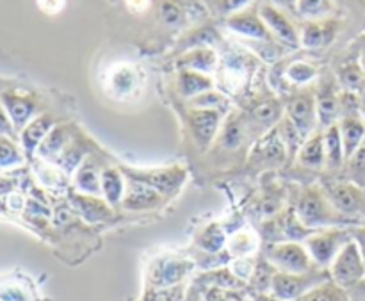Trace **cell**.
<instances>
[{"mask_svg":"<svg viewBox=\"0 0 365 301\" xmlns=\"http://www.w3.org/2000/svg\"><path fill=\"white\" fill-rule=\"evenodd\" d=\"M175 2L182 7L187 21H195L207 16V6L202 0H175Z\"/></svg>","mask_w":365,"mask_h":301,"instance_id":"obj_47","label":"cell"},{"mask_svg":"<svg viewBox=\"0 0 365 301\" xmlns=\"http://www.w3.org/2000/svg\"><path fill=\"white\" fill-rule=\"evenodd\" d=\"M0 301H31V298L18 285H6L0 287Z\"/></svg>","mask_w":365,"mask_h":301,"instance_id":"obj_51","label":"cell"},{"mask_svg":"<svg viewBox=\"0 0 365 301\" xmlns=\"http://www.w3.org/2000/svg\"><path fill=\"white\" fill-rule=\"evenodd\" d=\"M209 89H214L212 75H205L191 70H178L177 91L182 98L189 102L191 98L209 91Z\"/></svg>","mask_w":365,"mask_h":301,"instance_id":"obj_22","label":"cell"},{"mask_svg":"<svg viewBox=\"0 0 365 301\" xmlns=\"http://www.w3.org/2000/svg\"><path fill=\"white\" fill-rule=\"evenodd\" d=\"M339 84L344 91H351L360 95L365 89V73L362 64L359 63H346L339 70Z\"/></svg>","mask_w":365,"mask_h":301,"instance_id":"obj_33","label":"cell"},{"mask_svg":"<svg viewBox=\"0 0 365 301\" xmlns=\"http://www.w3.org/2000/svg\"><path fill=\"white\" fill-rule=\"evenodd\" d=\"M228 230L220 223H209L196 234V248L202 253L217 255L227 250Z\"/></svg>","mask_w":365,"mask_h":301,"instance_id":"obj_23","label":"cell"},{"mask_svg":"<svg viewBox=\"0 0 365 301\" xmlns=\"http://www.w3.org/2000/svg\"><path fill=\"white\" fill-rule=\"evenodd\" d=\"M353 239L351 228L344 227H334L324 228V230H317L310 235L305 241V248L309 250L310 257H312L314 264L321 270H328L335 257L339 255L346 243Z\"/></svg>","mask_w":365,"mask_h":301,"instance_id":"obj_4","label":"cell"},{"mask_svg":"<svg viewBox=\"0 0 365 301\" xmlns=\"http://www.w3.org/2000/svg\"><path fill=\"white\" fill-rule=\"evenodd\" d=\"M75 214L77 213H75L71 207H61V209L53 214V221H56L59 227H64V225H68L71 220H73Z\"/></svg>","mask_w":365,"mask_h":301,"instance_id":"obj_52","label":"cell"},{"mask_svg":"<svg viewBox=\"0 0 365 301\" xmlns=\"http://www.w3.org/2000/svg\"><path fill=\"white\" fill-rule=\"evenodd\" d=\"M227 27L230 29L232 32H235L241 38H246L248 41H255V43H271L277 41V39L271 36L269 29L266 27L264 20L260 18L259 9H242L239 13L232 14L225 20Z\"/></svg>","mask_w":365,"mask_h":301,"instance_id":"obj_12","label":"cell"},{"mask_svg":"<svg viewBox=\"0 0 365 301\" xmlns=\"http://www.w3.org/2000/svg\"><path fill=\"white\" fill-rule=\"evenodd\" d=\"M317 123L327 131L331 125H337L341 120V106H339V93L331 82H324L316 91Z\"/></svg>","mask_w":365,"mask_h":301,"instance_id":"obj_17","label":"cell"},{"mask_svg":"<svg viewBox=\"0 0 365 301\" xmlns=\"http://www.w3.org/2000/svg\"><path fill=\"white\" fill-rule=\"evenodd\" d=\"M7 107H9L11 118H13L14 123H16L18 127H24V125L27 123L29 118H31L32 111H34L32 103L24 98H11L9 102H7Z\"/></svg>","mask_w":365,"mask_h":301,"instance_id":"obj_45","label":"cell"},{"mask_svg":"<svg viewBox=\"0 0 365 301\" xmlns=\"http://www.w3.org/2000/svg\"><path fill=\"white\" fill-rule=\"evenodd\" d=\"M21 160L16 146L7 141H0V166H13Z\"/></svg>","mask_w":365,"mask_h":301,"instance_id":"obj_50","label":"cell"},{"mask_svg":"<svg viewBox=\"0 0 365 301\" xmlns=\"http://www.w3.org/2000/svg\"><path fill=\"white\" fill-rule=\"evenodd\" d=\"M189 107H192V109L221 111V113L227 114L228 107H230V100L225 93L217 91V89H209V91L189 100Z\"/></svg>","mask_w":365,"mask_h":301,"instance_id":"obj_36","label":"cell"},{"mask_svg":"<svg viewBox=\"0 0 365 301\" xmlns=\"http://www.w3.org/2000/svg\"><path fill=\"white\" fill-rule=\"evenodd\" d=\"M100 182H102V198L109 205H121L127 189V177L118 168H106L100 173Z\"/></svg>","mask_w":365,"mask_h":301,"instance_id":"obj_25","label":"cell"},{"mask_svg":"<svg viewBox=\"0 0 365 301\" xmlns=\"http://www.w3.org/2000/svg\"><path fill=\"white\" fill-rule=\"evenodd\" d=\"M242 139H245V125H242L241 118L230 116L227 123L223 125V131L220 136V145L227 150H235L241 146Z\"/></svg>","mask_w":365,"mask_h":301,"instance_id":"obj_39","label":"cell"},{"mask_svg":"<svg viewBox=\"0 0 365 301\" xmlns=\"http://www.w3.org/2000/svg\"><path fill=\"white\" fill-rule=\"evenodd\" d=\"M253 153H257V157L264 159L266 163H280V160H285V157H287V152H285V146L282 145L277 128L271 132V136H267V138L260 143L257 152Z\"/></svg>","mask_w":365,"mask_h":301,"instance_id":"obj_37","label":"cell"},{"mask_svg":"<svg viewBox=\"0 0 365 301\" xmlns=\"http://www.w3.org/2000/svg\"><path fill=\"white\" fill-rule=\"evenodd\" d=\"M255 63L257 61L250 53L242 52H228L223 59H220L217 71L225 91L237 93L245 88L255 70Z\"/></svg>","mask_w":365,"mask_h":301,"instance_id":"obj_8","label":"cell"},{"mask_svg":"<svg viewBox=\"0 0 365 301\" xmlns=\"http://www.w3.org/2000/svg\"><path fill=\"white\" fill-rule=\"evenodd\" d=\"M196 285L198 287H216L225 289V291H246L248 284L242 282L234 275L230 266H221L216 270L203 271L198 278H196Z\"/></svg>","mask_w":365,"mask_h":301,"instance_id":"obj_20","label":"cell"},{"mask_svg":"<svg viewBox=\"0 0 365 301\" xmlns=\"http://www.w3.org/2000/svg\"><path fill=\"white\" fill-rule=\"evenodd\" d=\"M84 160H86L84 146H82L78 141H70V145H68L66 148L63 150V153L56 159V164L59 170H63L64 173L70 175V173H75Z\"/></svg>","mask_w":365,"mask_h":301,"instance_id":"obj_35","label":"cell"},{"mask_svg":"<svg viewBox=\"0 0 365 301\" xmlns=\"http://www.w3.org/2000/svg\"><path fill=\"white\" fill-rule=\"evenodd\" d=\"M274 275H277V267H274L264 255L257 257L255 270H253L252 278H250L248 287L252 289L255 295H269L271 282H273Z\"/></svg>","mask_w":365,"mask_h":301,"instance_id":"obj_30","label":"cell"},{"mask_svg":"<svg viewBox=\"0 0 365 301\" xmlns=\"http://www.w3.org/2000/svg\"><path fill=\"white\" fill-rule=\"evenodd\" d=\"M327 196L331 205L342 214V216L353 218L365 216V189L353 182H337L327 188Z\"/></svg>","mask_w":365,"mask_h":301,"instance_id":"obj_10","label":"cell"},{"mask_svg":"<svg viewBox=\"0 0 365 301\" xmlns=\"http://www.w3.org/2000/svg\"><path fill=\"white\" fill-rule=\"evenodd\" d=\"M348 182L360 185L365 189V146H360L348 160Z\"/></svg>","mask_w":365,"mask_h":301,"instance_id":"obj_42","label":"cell"},{"mask_svg":"<svg viewBox=\"0 0 365 301\" xmlns=\"http://www.w3.org/2000/svg\"><path fill=\"white\" fill-rule=\"evenodd\" d=\"M159 16L164 24L171 25V27H177V25H182L184 21H187L185 20L184 11H182V7L175 0H160Z\"/></svg>","mask_w":365,"mask_h":301,"instance_id":"obj_43","label":"cell"},{"mask_svg":"<svg viewBox=\"0 0 365 301\" xmlns=\"http://www.w3.org/2000/svg\"><path fill=\"white\" fill-rule=\"evenodd\" d=\"M328 271H330V280L342 289H349L364 280L365 262L355 239L346 243Z\"/></svg>","mask_w":365,"mask_h":301,"instance_id":"obj_6","label":"cell"},{"mask_svg":"<svg viewBox=\"0 0 365 301\" xmlns=\"http://www.w3.org/2000/svg\"><path fill=\"white\" fill-rule=\"evenodd\" d=\"M271 301H278V300H273V298H271Z\"/></svg>","mask_w":365,"mask_h":301,"instance_id":"obj_61","label":"cell"},{"mask_svg":"<svg viewBox=\"0 0 365 301\" xmlns=\"http://www.w3.org/2000/svg\"><path fill=\"white\" fill-rule=\"evenodd\" d=\"M328 280H330V271L321 270V267L309 271V273H282V271H277L273 282H271L269 296L278 301H298L314 287Z\"/></svg>","mask_w":365,"mask_h":301,"instance_id":"obj_2","label":"cell"},{"mask_svg":"<svg viewBox=\"0 0 365 301\" xmlns=\"http://www.w3.org/2000/svg\"><path fill=\"white\" fill-rule=\"evenodd\" d=\"M127 6L134 13H143V11L148 9L150 0H127Z\"/></svg>","mask_w":365,"mask_h":301,"instance_id":"obj_55","label":"cell"},{"mask_svg":"<svg viewBox=\"0 0 365 301\" xmlns=\"http://www.w3.org/2000/svg\"><path fill=\"white\" fill-rule=\"evenodd\" d=\"M217 66H220V57H217L216 50L210 49V46H195V49H187L177 59L178 70L200 71V73L205 75H210L212 71H216Z\"/></svg>","mask_w":365,"mask_h":301,"instance_id":"obj_18","label":"cell"},{"mask_svg":"<svg viewBox=\"0 0 365 301\" xmlns=\"http://www.w3.org/2000/svg\"><path fill=\"white\" fill-rule=\"evenodd\" d=\"M250 2L252 0H214V7H216L217 13L228 18L232 14L239 13V11L246 9Z\"/></svg>","mask_w":365,"mask_h":301,"instance_id":"obj_49","label":"cell"},{"mask_svg":"<svg viewBox=\"0 0 365 301\" xmlns=\"http://www.w3.org/2000/svg\"><path fill=\"white\" fill-rule=\"evenodd\" d=\"M299 166L309 170H323L327 166V153H324V132L316 131L303 143L302 150L296 157Z\"/></svg>","mask_w":365,"mask_h":301,"instance_id":"obj_21","label":"cell"},{"mask_svg":"<svg viewBox=\"0 0 365 301\" xmlns=\"http://www.w3.org/2000/svg\"><path fill=\"white\" fill-rule=\"evenodd\" d=\"M324 132V153H327V170L339 171L346 163L344 145H342L339 123L328 127Z\"/></svg>","mask_w":365,"mask_h":301,"instance_id":"obj_28","label":"cell"},{"mask_svg":"<svg viewBox=\"0 0 365 301\" xmlns=\"http://www.w3.org/2000/svg\"><path fill=\"white\" fill-rule=\"evenodd\" d=\"M298 301H349L346 296L344 289L339 287L337 284H334L331 280L324 282V284L317 285L312 291L307 292L305 296H302Z\"/></svg>","mask_w":365,"mask_h":301,"instance_id":"obj_40","label":"cell"},{"mask_svg":"<svg viewBox=\"0 0 365 301\" xmlns=\"http://www.w3.org/2000/svg\"><path fill=\"white\" fill-rule=\"evenodd\" d=\"M339 131H341L346 160H348L360 146H364L365 121L362 118H341L339 120Z\"/></svg>","mask_w":365,"mask_h":301,"instance_id":"obj_26","label":"cell"},{"mask_svg":"<svg viewBox=\"0 0 365 301\" xmlns=\"http://www.w3.org/2000/svg\"><path fill=\"white\" fill-rule=\"evenodd\" d=\"M203 301H246V291H225L216 287H198Z\"/></svg>","mask_w":365,"mask_h":301,"instance_id":"obj_46","label":"cell"},{"mask_svg":"<svg viewBox=\"0 0 365 301\" xmlns=\"http://www.w3.org/2000/svg\"><path fill=\"white\" fill-rule=\"evenodd\" d=\"M364 146H365V141H364Z\"/></svg>","mask_w":365,"mask_h":301,"instance_id":"obj_62","label":"cell"},{"mask_svg":"<svg viewBox=\"0 0 365 301\" xmlns=\"http://www.w3.org/2000/svg\"><path fill=\"white\" fill-rule=\"evenodd\" d=\"M277 132L280 136L282 145L285 146V152L289 157H298V152L302 150L303 143H305V136L298 131L294 123L289 120L287 116H284L280 120V123L277 125Z\"/></svg>","mask_w":365,"mask_h":301,"instance_id":"obj_31","label":"cell"},{"mask_svg":"<svg viewBox=\"0 0 365 301\" xmlns=\"http://www.w3.org/2000/svg\"><path fill=\"white\" fill-rule=\"evenodd\" d=\"M362 68H364V73H365V59H364V63H362Z\"/></svg>","mask_w":365,"mask_h":301,"instance_id":"obj_60","label":"cell"},{"mask_svg":"<svg viewBox=\"0 0 365 301\" xmlns=\"http://www.w3.org/2000/svg\"><path fill=\"white\" fill-rule=\"evenodd\" d=\"M252 301H271L269 295H255Z\"/></svg>","mask_w":365,"mask_h":301,"instance_id":"obj_59","label":"cell"},{"mask_svg":"<svg viewBox=\"0 0 365 301\" xmlns=\"http://www.w3.org/2000/svg\"><path fill=\"white\" fill-rule=\"evenodd\" d=\"M260 246V235L252 228H241L235 234L228 235L227 250L230 259H245V257L255 255Z\"/></svg>","mask_w":365,"mask_h":301,"instance_id":"obj_24","label":"cell"},{"mask_svg":"<svg viewBox=\"0 0 365 301\" xmlns=\"http://www.w3.org/2000/svg\"><path fill=\"white\" fill-rule=\"evenodd\" d=\"M360 116L365 121V89L360 93Z\"/></svg>","mask_w":365,"mask_h":301,"instance_id":"obj_58","label":"cell"},{"mask_svg":"<svg viewBox=\"0 0 365 301\" xmlns=\"http://www.w3.org/2000/svg\"><path fill=\"white\" fill-rule=\"evenodd\" d=\"M294 213L298 220L310 230H324V228L344 227V225L353 223V220L342 216L331 205L327 193L323 189L316 188V185L303 189L294 207Z\"/></svg>","mask_w":365,"mask_h":301,"instance_id":"obj_1","label":"cell"},{"mask_svg":"<svg viewBox=\"0 0 365 301\" xmlns=\"http://www.w3.org/2000/svg\"><path fill=\"white\" fill-rule=\"evenodd\" d=\"M102 170L95 166V163L86 159L73 173V185L77 193L89 196H102V182H100Z\"/></svg>","mask_w":365,"mask_h":301,"instance_id":"obj_27","label":"cell"},{"mask_svg":"<svg viewBox=\"0 0 365 301\" xmlns=\"http://www.w3.org/2000/svg\"><path fill=\"white\" fill-rule=\"evenodd\" d=\"M330 0H298L296 13L305 20H321L330 13Z\"/></svg>","mask_w":365,"mask_h":301,"instance_id":"obj_41","label":"cell"},{"mask_svg":"<svg viewBox=\"0 0 365 301\" xmlns=\"http://www.w3.org/2000/svg\"><path fill=\"white\" fill-rule=\"evenodd\" d=\"M351 235L356 245H359L360 253H362V259L365 262V227H351Z\"/></svg>","mask_w":365,"mask_h":301,"instance_id":"obj_54","label":"cell"},{"mask_svg":"<svg viewBox=\"0 0 365 301\" xmlns=\"http://www.w3.org/2000/svg\"><path fill=\"white\" fill-rule=\"evenodd\" d=\"M71 209L77 213L78 218H82L89 225L109 223V221L114 220L113 205H109L102 196L75 193V195H71Z\"/></svg>","mask_w":365,"mask_h":301,"instance_id":"obj_15","label":"cell"},{"mask_svg":"<svg viewBox=\"0 0 365 301\" xmlns=\"http://www.w3.org/2000/svg\"><path fill=\"white\" fill-rule=\"evenodd\" d=\"M125 177L134 178V180L143 182L155 189L157 193L168 198L178 193V189L185 184L187 171L182 166H170V168H152V170H143V168H125L121 170Z\"/></svg>","mask_w":365,"mask_h":301,"instance_id":"obj_7","label":"cell"},{"mask_svg":"<svg viewBox=\"0 0 365 301\" xmlns=\"http://www.w3.org/2000/svg\"><path fill=\"white\" fill-rule=\"evenodd\" d=\"M185 285H175L166 289H146L143 301H184Z\"/></svg>","mask_w":365,"mask_h":301,"instance_id":"obj_44","label":"cell"},{"mask_svg":"<svg viewBox=\"0 0 365 301\" xmlns=\"http://www.w3.org/2000/svg\"><path fill=\"white\" fill-rule=\"evenodd\" d=\"M255 259H252V257H245V259H234L230 264V270L234 271V275L237 278H241L242 282H246L248 284L250 278H252L253 275V270H255Z\"/></svg>","mask_w":365,"mask_h":301,"instance_id":"obj_48","label":"cell"},{"mask_svg":"<svg viewBox=\"0 0 365 301\" xmlns=\"http://www.w3.org/2000/svg\"><path fill=\"white\" fill-rule=\"evenodd\" d=\"M195 270L196 262L187 257L173 255V253L160 255L150 264L146 289H166L182 285Z\"/></svg>","mask_w":365,"mask_h":301,"instance_id":"obj_3","label":"cell"},{"mask_svg":"<svg viewBox=\"0 0 365 301\" xmlns=\"http://www.w3.org/2000/svg\"><path fill=\"white\" fill-rule=\"evenodd\" d=\"M185 301H203L202 292H200L198 289H192V291H189V295H187V298H185Z\"/></svg>","mask_w":365,"mask_h":301,"instance_id":"obj_57","label":"cell"},{"mask_svg":"<svg viewBox=\"0 0 365 301\" xmlns=\"http://www.w3.org/2000/svg\"><path fill=\"white\" fill-rule=\"evenodd\" d=\"M285 116L298 127L305 138L316 132L317 123V109H316V95L310 91H299L287 100L285 106Z\"/></svg>","mask_w":365,"mask_h":301,"instance_id":"obj_11","label":"cell"},{"mask_svg":"<svg viewBox=\"0 0 365 301\" xmlns=\"http://www.w3.org/2000/svg\"><path fill=\"white\" fill-rule=\"evenodd\" d=\"M267 2L274 4V6L282 7V9H296L298 0H267Z\"/></svg>","mask_w":365,"mask_h":301,"instance_id":"obj_56","label":"cell"},{"mask_svg":"<svg viewBox=\"0 0 365 301\" xmlns=\"http://www.w3.org/2000/svg\"><path fill=\"white\" fill-rule=\"evenodd\" d=\"M262 255L282 273H309L317 270L309 250L302 243L284 241L266 245Z\"/></svg>","mask_w":365,"mask_h":301,"instance_id":"obj_5","label":"cell"},{"mask_svg":"<svg viewBox=\"0 0 365 301\" xmlns=\"http://www.w3.org/2000/svg\"><path fill=\"white\" fill-rule=\"evenodd\" d=\"M53 128V121L48 116H41L38 120L32 121L31 125H27V131L24 134V145L27 150L39 148V145L43 143V139L48 136V132Z\"/></svg>","mask_w":365,"mask_h":301,"instance_id":"obj_38","label":"cell"},{"mask_svg":"<svg viewBox=\"0 0 365 301\" xmlns=\"http://www.w3.org/2000/svg\"><path fill=\"white\" fill-rule=\"evenodd\" d=\"M164 202V196L143 182L127 177V189H125L121 207L130 213H143V210H155Z\"/></svg>","mask_w":365,"mask_h":301,"instance_id":"obj_16","label":"cell"},{"mask_svg":"<svg viewBox=\"0 0 365 301\" xmlns=\"http://www.w3.org/2000/svg\"><path fill=\"white\" fill-rule=\"evenodd\" d=\"M70 141H71L70 127H66V125L53 127L52 131L48 132V136L43 139L41 145H39V148H38L39 157L56 163V159L61 155V153H63V150L70 145Z\"/></svg>","mask_w":365,"mask_h":301,"instance_id":"obj_29","label":"cell"},{"mask_svg":"<svg viewBox=\"0 0 365 301\" xmlns=\"http://www.w3.org/2000/svg\"><path fill=\"white\" fill-rule=\"evenodd\" d=\"M259 14L264 20V24H266V27L269 29L271 36H273L282 46H287V49H298L299 32L282 7L274 6V4L267 2L266 0V2H262L259 6Z\"/></svg>","mask_w":365,"mask_h":301,"instance_id":"obj_9","label":"cell"},{"mask_svg":"<svg viewBox=\"0 0 365 301\" xmlns=\"http://www.w3.org/2000/svg\"><path fill=\"white\" fill-rule=\"evenodd\" d=\"M337 34V24L331 20H310L299 31V45L305 49H321L330 45Z\"/></svg>","mask_w":365,"mask_h":301,"instance_id":"obj_19","label":"cell"},{"mask_svg":"<svg viewBox=\"0 0 365 301\" xmlns=\"http://www.w3.org/2000/svg\"><path fill=\"white\" fill-rule=\"evenodd\" d=\"M317 77V68L314 64L307 63V61H294V63L289 64L284 70V78L289 84L296 86H307Z\"/></svg>","mask_w":365,"mask_h":301,"instance_id":"obj_34","label":"cell"},{"mask_svg":"<svg viewBox=\"0 0 365 301\" xmlns=\"http://www.w3.org/2000/svg\"><path fill=\"white\" fill-rule=\"evenodd\" d=\"M39 7H41L45 13L53 14V13H59L64 6V0H38Z\"/></svg>","mask_w":365,"mask_h":301,"instance_id":"obj_53","label":"cell"},{"mask_svg":"<svg viewBox=\"0 0 365 301\" xmlns=\"http://www.w3.org/2000/svg\"><path fill=\"white\" fill-rule=\"evenodd\" d=\"M252 118L255 123L262 125V127H273V125H278L282 118H284L280 102H278L277 98L260 100L259 103L253 106Z\"/></svg>","mask_w":365,"mask_h":301,"instance_id":"obj_32","label":"cell"},{"mask_svg":"<svg viewBox=\"0 0 365 301\" xmlns=\"http://www.w3.org/2000/svg\"><path fill=\"white\" fill-rule=\"evenodd\" d=\"M139 84H141V75L138 68L128 63L114 64L106 77L107 93L118 100H125L134 95Z\"/></svg>","mask_w":365,"mask_h":301,"instance_id":"obj_14","label":"cell"},{"mask_svg":"<svg viewBox=\"0 0 365 301\" xmlns=\"http://www.w3.org/2000/svg\"><path fill=\"white\" fill-rule=\"evenodd\" d=\"M225 116H227V114L221 113V111L192 109V107H189L185 118H187L189 128H191L196 143H198L202 148H207V146L212 145L214 138H216L217 131L221 128Z\"/></svg>","mask_w":365,"mask_h":301,"instance_id":"obj_13","label":"cell"}]
</instances>
